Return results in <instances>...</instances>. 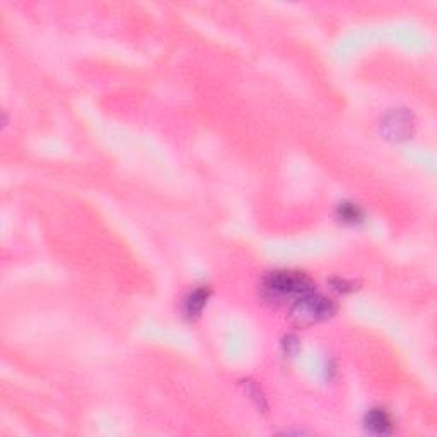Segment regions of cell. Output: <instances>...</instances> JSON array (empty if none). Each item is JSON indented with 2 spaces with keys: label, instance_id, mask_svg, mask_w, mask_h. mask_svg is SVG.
<instances>
[{
  "label": "cell",
  "instance_id": "cell-1",
  "mask_svg": "<svg viewBox=\"0 0 437 437\" xmlns=\"http://www.w3.org/2000/svg\"><path fill=\"white\" fill-rule=\"evenodd\" d=\"M314 290V283L306 274L294 270H277L265 275L262 282V296L271 304L294 302L302 294Z\"/></svg>",
  "mask_w": 437,
  "mask_h": 437
},
{
  "label": "cell",
  "instance_id": "cell-2",
  "mask_svg": "<svg viewBox=\"0 0 437 437\" xmlns=\"http://www.w3.org/2000/svg\"><path fill=\"white\" fill-rule=\"evenodd\" d=\"M335 309L337 308H335L332 299L309 290L290 304L289 316L294 325L309 326L313 323L328 320L330 316H333Z\"/></svg>",
  "mask_w": 437,
  "mask_h": 437
},
{
  "label": "cell",
  "instance_id": "cell-3",
  "mask_svg": "<svg viewBox=\"0 0 437 437\" xmlns=\"http://www.w3.org/2000/svg\"><path fill=\"white\" fill-rule=\"evenodd\" d=\"M413 127H415V118L407 108L391 109L381 120V133L386 139L395 142L408 139L413 133Z\"/></svg>",
  "mask_w": 437,
  "mask_h": 437
},
{
  "label": "cell",
  "instance_id": "cell-4",
  "mask_svg": "<svg viewBox=\"0 0 437 437\" xmlns=\"http://www.w3.org/2000/svg\"><path fill=\"white\" fill-rule=\"evenodd\" d=\"M364 425L365 429H368V432L376 436L391 434L393 431L391 417H389L388 412L383 410V408H372V410L365 415Z\"/></svg>",
  "mask_w": 437,
  "mask_h": 437
},
{
  "label": "cell",
  "instance_id": "cell-5",
  "mask_svg": "<svg viewBox=\"0 0 437 437\" xmlns=\"http://www.w3.org/2000/svg\"><path fill=\"white\" fill-rule=\"evenodd\" d=\"M208 297H210V287L202 285L190 293L183 302V311L188 318H199L206 308Z\"/></svg>",
  "mask_w": 437,
  "mask_h": 437
},
{
  "label": "cell",
  "instance_id": "cell-6",
  "mask_svg": "<svg viewBox=\"0 0 437 437\" xmlns=\"http://www.w3.org/2000/svg\"><path fill=\"white\" fill-rule=\"evenodd\" d=\"M337 215L342 222L356 224L361 222L362 217H364V212H362V208L357 203L344 202L337 207Z\"/></svg>",
  "mask_w": 437,
  "mask_h": 437
},
{
  "label": "cell",
  "instance_id": "cell-7",
  "mask_svg": "<svg viewBox=\"0 0 437 437\" xmlns=\"http://www.w3.org/2000/svg\"><path fill=\"white\" fill-rule=\"evenodd\" d=\"M246 384H248V393H250V395H251V398L257 400V405H258V407L267 408L265 401H263V395H262V393H260V388H258V386L255 384L253 381H248Z\"/></svg>",
  "mask_w": 437,
  "mask_h": 437
}]
</instances>
